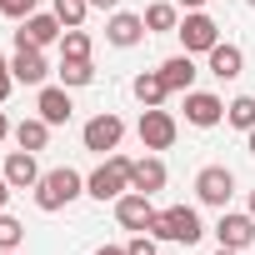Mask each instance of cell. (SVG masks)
Instances as JSON below:
<instances>
[{
  "label": "cell",
  "mask_w": 255,
  "mask_h": 255,
  "mask_svg": "<svg viewBox=\"0 0 255 255\" xmlns=\"http://www.w3.org/2000/svg\"><path fill=\"white\" fill-rule=\"evenodd\" d=\"M80 195H85V175H80V170H70V165H55V170H45V175H40V185H35V210L55 215V210L75 205Z\"/></svg>",
  "instance_id": "obj_1"
},
{
  "label": "cell",
  "mask_w": 255,
  "mask_h": 255,
  "mask_svg": "<svg viewBox=\"0 0 255 255\" xmlns=\"http://www.w3.org/2000/svg\"><path fill=\"white\" fill-rule=\"evenodd\" d=\"M125 190H130V155L110 150V155H105V160L85 175V195H90V200H100V205H105V200L115 205Z\"/></svg>",
  "instance_id": "obj_2"
},
{
  "label": "cell",
  "mask_w": 255,
  "mask_h": 255,
  "mask_svg": "<svg viewBox=\"0 0 255 255\" xmlns=\"http://www.w3.org/2000/svg\"><path fill=\"white\" fill-rule=\"evenodd\" d=\"M145 235L170 240V245H195L205 235V225H200V210L195 205H165V210H155V220H150Z\"/></svg>",
  "instance_id": "obj_3"
},
{
  "label": "cell",
  "mask_w": 255,
  "mask_h": 255,
  "mask_svg": "<svg viewBox=\"0 0 255 255\" xmlns=\"http://www.w3.org/2000/svg\"><path fill=\"white\" fill-rule=\"evenodd\" d=\"M175 35H180V50H185V55H210V50L220 45V25H215L205 10H185L180 25H175Z\"/></svg>",
  "instance_id": "obj_4"
},
{
  "label": "cell",
  "mask_w": 255,
  "mask_h": 255,
  "mask_svg": "<svg viewBox=\"0 0 255 255\" xmlns=\"http://www.w3.org/2000/svg\"><path fill=\"white\" fill-rule=\"evenodd\" d=\"M230 195H235V170L230 165H205L195 175V200L210 205V210H230Z\"/></svg>",
  "instance_id": "obj_5"
},
{
  "label": "cell",
  "mask_w": 255,
  "mask_h": 255,
  "mask_svg": "<svg viewBox=\"0 0 255 255\" xmlns=\"http://www.w3.org/2000/svg\"><path fill=\"white\" fill-rule=\"evenodd\" d=\"M135 135H140V145H145V150H170V145H175V135H180V120H175L170 110L150 105V110H140Z\"/></svg>",
  "instance_id": "obj_6"
},
{
  "label": "cell",
  "mask_w": 255,
  "mask_h": 255,
  "mask_svg": "<svg viewBox=\"0 0 255 255\" xmlns=\"http://www.w3.org/2000/svg\"><path fill=\"white\" fill-rule=\"evenodd\" d=\"M80 140H85V150L110 155V150H120V140H125V120H120L115 110H100V115H90V120H85Z\"/></svg>",
  "instance_id": "obj_7"
},
{
  "label": "cell",
  "mask_w": 255,
  "mask_h": 255,
  "mask_svg": "<svg viewBox=\"0 0 255 255\" xmlns=\"http://www.w3.org/2000/svg\"><path fill=\"white\" fill-rule=\"evenodd\" d=\"M60 35H65L60 15H55V10H35V15H25V20H20L15 45H35V50H45V45H60Z\"/></svg>",
  "instance_id": "obj_8"
},
{
  "label": "cell",
  "mask_w": 255,
  "mask_h": 255,
  "mask_svg": "<svg viewBox=\"0 0 255 255\" xmlns=\"http://www.w3.org/2000/svg\"><path fill=\"white\" fill-rule=\"evenodd\" d=\"M215 240H220L225 250H250V245H255V215H250V210H220Z\"/></svg>",
  "instance_id": "obj_9"
},
{
  "label": "cell",
  "mask_w": 255,
  "mask_h": 255,
  "mask_svg": "<svg viewBox=\"0 0 255 255\" xmlns=\"http://www.w3.org/2000/svg\"><path fill=\"white\" fill-rule=\"evenodd\" d=\"M225 120V100L210 95V90H185V125H195V130H215V125Z\"/></svg>",
  "instance_id": "obj_10"
},
{
  "label": "cell",
  "mask_w": 255,
  "mask_h": 255,
  "mask_svg": "<svg viewBox=\"0 0 255 255\" xmlns=\"http://www.w3.org/2000/svg\"><path fill=\"white\" fill-rule=\"evenodd\" d=\"M145 35H150V30H145V15H130V10H110V15H105V40L120 45V50L140 45Z\"/></svg>",
  "instance_id": "obj_11"
},
{
  "label": "cell",
  "mask_w": 255,
  "mask_h": 255,
  "mask_svg": "<svg viewBox=\"0 0 255 255\" xmlns=\"http://www.w3.org/2000/svg\"><path fill=\"white\" fill-rule=\"evenodd\" d=\"M155 195H140V190H125L120 200H115V220H120V230H150V220H155V205H150Z\"/></svg>",
  "instance_id": "obj_12"
},
{
  "label": "cell",
  "mask_w": 255,
  "mask_h": 255,
  "mask_svg": "<svg viewBox=\"0 0 255 255\" xmlns=\"http://www.w3.org/2000/svg\"><path fill=\"white\" fill-rule=\"evenodd\" d=\"M10 75H15V85H45V75H50V65H45V50H35V45H15V55H10Z\"/></svg>",
  "instance_id": "obj_13"
},
{
  "label": "cell",
  "mask_w": 255,
  "mask_h": 255,
  "mask_svg": "<svg viewBox=\"0 0 255 255\" xmlns=\"http://www.w3.org/2000/svg\"><path fill=\"white\" fill-rule=\"evenodd\" d=\"M165 180H170V170H165V160H160L155 150L140 155V160H130V190H140V195H160Z\"/></svg>",
  "instance_id": "obj_14"
},
{
  "label": "cell",
  "mask_w": 255,
  "mask_h": 255,
  "mask_svg": "<svg viewBox=\"0 0 255 255\" xmlns=\"http://www.w3.org/2000/svg\"><path fill=\"white\" fill-rule=\"evenodd\" d=\"M0 175L10 180V190H35L45 170L35 165V150H10V155H5V165H0Z\"/></svg>",
  "instance_id": "obj_15"
},
{
  "label": "cell",
  "mask_w": 255,
  "mask_h": 255,
  "mask_svg": "<svg viewBox=\"0 0 255 255\" xmlns=\"http://www.w3.org/2000/svg\"><path fill=\"white\" fill-rule=\"evenodd\" d=\"M35 115H40V120H50V125H65V120L75 115L70 90H65V85H40V95H35Z\"/></svg>",
  "instance_id": "obj_16"
},
{
  "label": "cell",
  "mask_w": 255,
  "mask_h": 255,
  "mask_svg": "<svg viewBox=\"0 0 255 255\" xmlns=\"http://www.w3.org/2000/svg\"><path fill=\"white\" fill-rule=\"evenodd\" d=\"M205 65H210L215 80H240V75H245V50L230 45V40H220V45L205 55Z\"/></svg>",
  "instance_id": "obj_17"
},
{
  "label": "cell",
  "mask_w": 255,
  "mask_h": 255,
  "mask_svg": "<svg viewBox=\"0 0 255 255\" xmlns=\"http://www.w3.org/2000/svg\"><path fill=\"white\" fill-rule=\"evenodd\" d=\"M160 80L170 85V95H185V90H195V55H170V60H160Z\"/></svg>",
  "instance_id": "obj_18"
},
{
  "label": "cell",
  "mask_w": 255,
  "mask_h": 255,
  "mask_svg": "<svg viewBox=\"0 0 255 255\" xmlns=\"http://www.w3.org/2000/svg\"><path fill=\"white\" fill-rule=\"evenodd\" d=\"M50 130H55L50 120H40V115H25V120L15 125V145H20V150H35V155H40V150L50 145Z\"/></svg>",
  "instance_id": "obj_19"
},
{
  "label": "cell",
  "mask_w": 255,
  "mask_h": 255,
  "mask_svg": "<svg viewBox=\"0 0 255 255\" xmlns=\"http://www.w3.org/2000/svg\"><path fill=\"white\" fill-rule=\"evenodd\" d=\"M130 90H135V100H140L145 110H150V105H165V95H170V85L160 80V70H140Z\"/></svg>",
  "instance_id": "obj_20"
},
{
  "label": "cell",
  "mask_w": 255,
  "mask_h": 255,
  "mask_svg": "<svg viewBox=\"0 0 255 255\" xmlns=\"http://www.w3.org/2000/svg\"><path fill=\"white\" fill-rule=\"evenodd\" d=\"M175 25H180V5H175V0H155V5H145V30L150 35H165Z\"/></svg>",
  "instance_id": "obj_21"
},
{
  "label": "cell",
  "mask_w": 255,
  "mask_h": 255,
  "mask_svg": "<svg viewBox=\"0 0 255 255\" xmlns=\"http://www.w3.org/2000/svg\"><path fill=\"white\" fill-rule=\"evenodd\" d=\"M225 125H235V130H255V95H235L225 105Z\"/></svg>",
  "instance_id": "obj_22"
},
{
  "label": "cell",
  "mask_w": 255,
  "mask_h": 255,
  "mask_svg": "<svg viewBox=\"0 0 255 255\" xmlns=\"http://www.w3.org/2000/svg\"><path fill=\"white\" fill-rule=\"evenodd\" d=\"M90 50H95V40H90L80 25L60 35V60H90Z\"/></svg>",
  "instance_id": "obj_23"
},
{
  "label": "cell",
  "mask_w": 255,
  "mask_h": 255,
  "mask_svg": "<svg viewBox=\"0 0 255 255\" xmlns=\"http://www.w3.org/2000/svg\"><path fill=\"white\" fill-rule=\"evenodd\" d=\"M95 80V65L90 60H60V85L65 90H80V85H90Z\"/></svg>",
  "instance_id": "obj_24"
},
{
  "label": "cell",
  "mask_w": 255,
  "mask_h": 255,
  "mask_svg": "<svg viewBox=\"0 0 255 255\" xmlns=\"http://www.w3.org/2000/svg\"><path fill=\"white\" fill-rule=\"evenodd\" d=\"M55 15H60L65 30H75V25H85V15H90V0H55Z\"/></svg>",
  "instance_id": "obj_25"
},
{
  "label": "cell",
  "mask_w": 255,
  "mask_h": 255,
  "mask_svg": "<svg viewBox=\"0 0 255 255\" xmlns=\"http://www.w3.org/2000/svg\"><path fill=\"white\" fill-rule=\"evenodd\" d=\"M20 245H25V225L0 210V250H20Z\"/></svg>",
  "instance_id": "obj_26"
},
{
  "label": "cell",
  "mask_w": 255,
  "mask_h": 255,
  "mask_svg": "<svg viewBox=\"0 0 255 255\" xmlns=\"http://www.w3.org/2000/svg\"><path fill=\"white\" fill-rule=\"evenodd\" d=\"M40 10V0H0V15H10L15 25L25 20V15H35Z\"/></svg>",
  "instance_id": "obj_27"
},
{
  "label": "cell",
  "mask_w": 255,
  "mask_h": 255,
  "mask_svg": "<svg viewBox=\"0 0 255 255\" xmlns=\"http://www.w3.org/2000/svg\"><path fill=\"white\" fill-rule=\"evenodd\" d=\"M155 245H160V240H155V235H145V230H135V235H130V240H125V255H160V250H155Z\"/></svg>",
  "instance_id": "obj_28"
},
{
  "label": "cell",
  "mask_w": 255,
  "mask_h": 255,
  "mask_svg": "<svg viewBox=\"0 0 255 255\" xmlns=\"http://www.w3.org/2000/svg\"><path fill=\"white\" fill-rule=\"evenodd\" d=\"M15 90V75H10V60L0 55V105H5V95Z\"/></svg>",
  "instance_id": "obj_29"
},
{
  "label": "cell",
  "mask_w": 255,
  "mask_h": 255,
  "mask_svg": "<svg viewBox=\"0 0 255 255\" xmlns=\"http://www.w3.org/2000/svg\"><path fill=\"white\" fill-rule=\"evenodd\" d=\"M90 10H105L110 15V10H120V0H90Z\"/></svg>",
  "instance_id": "obj_30"
},
{
  "label": "cell",
  "mask_w": 255,
  "mask_h": 255,
  "mask_svg": "<svg viewBox=\"0 0 255 255\" xmlns=\"http://www.w3.org/2000/svg\"><path fill=\"white\" fill-rule=\"evenodd\" d=\"M175 5H180V10H205L210 0H175Z\"/></svg>",
  "instance_id": "obj_31"
},
{
  "label": "cell",
  "mask_w": 255,
  "mask_h": 255,
  "mask_svg": "<svg viewBox=\"0 0 255 255\" xmlns=\"http://www.w3.org/2000/svg\"><path fill=\"white\" fill-rule=\"evenodd\" d=\"M10 195H15V190H10V180L0 175V210H5V200H10Z\"/></svg>",
  "instance_id": "obj_32"
},
{
  "label": "cell",
  "mask_w": 255,
  "mask_h": 255,
  "mask_svg": "<svg viewBox=\"0 0 255 255\" xmlns=\"http://www.w3.org/2000/svg\"><path fill=\"white\" fill-rule=\"evenodd\" d=\"M90 255H125V245H100V250H90Z\"/></svg>",
  "instance_id": "obj_33"
},
{
  "label": "cell",
  "mask_w": 255,
  "mask_h": 255,
  "mask_svg": "<svg viewBox=\"0 0 255 255\" xmlns=\"http://www.w3.org/2000/svg\"><path fill=\"white\" fill-rule=\"evenodd\" d=\"M5 135H15V125L5 120V110H0V140H5Z\"/></svg>",
  "instance_id": "obj_34"
},
{
  "label": "cell",
  "mask_w": 255,
  "mask_h": 255,
  "mask_svg": "<svg viewBox=\"0 0 255 255\" xmlns=\"http://www.w3.org/2000/svg\"><path fill=\"white\" fill-rule=\"evenodd\" d=\"M245 150H250V155H255V130H245Z\"/></svg>",
  "instance_id": "obj_35"
},
{
  "label": "cell",
  "mask_w": 255,
  "mask_h": 255,
  "mask_svg": "<svg viewBox=\"0 0 255 255\" xmlns=\"http://www.w3.org/2000/svg\"><path fill=\"white\" fill-rule=\"evenodd\" d=\"M215 255H245V250H225V245H220V250H215Z\"/></svg>",
  "instance_id": "obj_36"
},
{
  "label": "cell",
  "mask_w": 255,
  "mask_h": 255,
  "mask_svg": "<svg viewBox=\"0 0 255 255\" xmlns=\"http://www.w3.org/2000/svg\"><path fill=\"white\" fill-rule=\"evenodd\" d=\"M245 210H250V215H255V190H250V205H245Z\"/></svg>",
  "instance_id": "obj_37"
},
{
  "label": "cell",
  "mask_w": 255,
  "mask_h": 255,
  "mask_svg": "<svg viewBox=\"0 0 255 255\" xmlns=\"http://www.w3.org/2000/svg\"><path fill=\"white\" fill-rule=\"evenodd\" d=\"M0 255H20V250H0Z\"/></svg>",
  "instance_id": "obj_38"
},
{
  "label": "cell",
  "mask_w": 255,
  "mask_h": 255,
  "mask_svg": "<svg viewBox=\"0 0 255 255\" xmlns=\"http://www.w3.org/2000/svg\"><path fill=\"white\" fill-rule=\"evenodd\" d=\"M245 5H250V10H255V0H245Z\"/></svg>",
  "instance_id": "obj_39"
}]
</instances>
